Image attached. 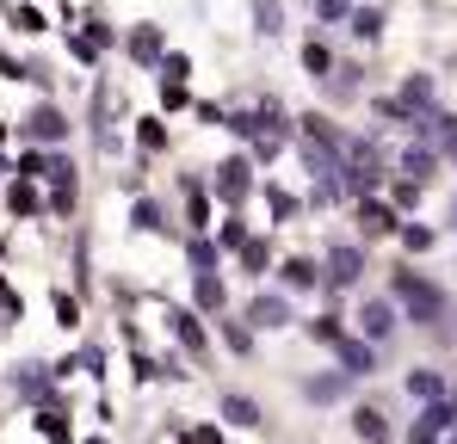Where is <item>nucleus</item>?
<instances>
[{"label":"nucleus","instance_id":"473e14b6","mask_svg":"<svg viewBox=\"0 0 457 444\" xmlns=\"http://www.w3.org/2000/svg\"><path fill=\"white\" fill-rule=\"evenodd\" d=\"M266 259H272V247L247 234V247H241V266H247V272H266Z\"/></svg>","mask_w":457,"mask_h":444},{"label":"nucleus","instance_id":"79ce46f5","mask_svg":"<svg viewBox=\"0 0 457 444\" xmlns=\"http://www.w3.org/2000/svg\"><path fill=\"white\" fill-rule=\"evenodd\" d=\"M408 444H445V439H420V432H408Z\"/></svg>","mask_w":457,"mask_h":444},{"label":"nucleus","instance_id":"a18cd8bd","mask_svg":"<svg viewBox=\"0 0 457 444\" xmlns=\"http://www.w3.org/2000/svg\"><path fill=\"white\" fill-rule=\"evenodd\" d=\"M445 444H457V432H452V439H445Z\"/></svg>","mask_w":457,"mask_h":444},{"label":"nucleus","instance_id":"c03bdc74","mask_svg":"<svg viewBox=\"0 0 457 444\" xmlns=\"http://www.w3.org/2000/svg\"><path fill=\"white\" fill-rule=\"evenodd\" d=\"M87 444H105V439H87Z\"/></svg>","mask_w":457,"mask_h":444},{"label":"nucleus","instance_id":"49530a36","mask_svg":"<svg viewBox=\"0 0 457 444\" xmlns=\"http://www.w3.org/2000/svg\"><path fill=\"white\" fill-rule=\"evenodd\" d=\"M0 136H6V130H0Z\"/></svg>","mask_w":457,"mask_h":444},{"label":"nucleus","instance_id":"6e6552de","mask_svg":"<svg viewBox=\"0 0 457 444\" xmlns=\"http://www.w3.org/2000/svg\"><path fill=\"white\" fill-rule=\"evenodd\" d=\"M334 358H340V376H371V370H378V346H365V340L346 333V340L334 346Z\"/></svg>","mask_w":457,"mask_h":444},{"label":"nucleus","instance_id":"a19ab883","mask_svg":"<svg viewBox=\"0 0 457 444\" xmlns=\"http://www.w3.org/2000/svg\"><path fill=\"white\" fill-rule=\"evenodd\" d=\"M0 308H6V321H19V302H12V291H6V278H0Z\"/></svg>","mask_w":457,"mask_h":444},{"label":"nucleus","instance_id":"b1692460","mask_svg":"<svg viewBox=\"0 0 457 444\" xmlns=\"http://www.w3.org/2000/svg\"><path fill=\"white\" fill-rule=\"evenodd\" d=\"M186 217H192V228H198V234L211 228V198H204V192H198L192 179H186Z\"/></svg>","mask_w":457,"mask_h":444},{"label":"nucleus","instance_id":"a878e982","mask_svg":"<svg viewBox=\"0 0 457 444\" xmlns=\"http://www.w3.org/2000/svg\"><path fill=\"white\" fill-rule=\"evenodd\" d=\"M309 340H321V346H340V340H346L340 315H315V321H309Z\"/></svg>","mask_w":457,"mask_h":444},{"label":"nucleus","instance_id":"7c9ffc66","mask_svg":"<svg viewBox=\"0 0 457 444\" xmlns=\"http://www.w3.org/2000/svg\"><path fill=\"white\" fill-rule=\"evenodd\" d=\"M137 143L149 148V154H161V148H167V130H161V118H143V124H137Z\"/></svg>","mask_w":457,"mask_h":444},{"label":"nucleus","instance_id":"20e7f679","mask_svg":"<svg viewBox=\"0 0 457 444\" xmlns=\"http://www.w3.org/2000/svg\"><path fill=\"white\" fill-rule=\"evenodd\" d=\"M359 278H365V253H359V247H334V253H328L321 284H328V291H353Z\"/></svg>","mask_w":457,"mask_h":444},{"label":"nucleus","instance_id":"58836bf2","mask_svg":"<svg viewBox=\"0 0 457 444\" xmlns=\"http://www.w3.org/2000/svg\"><path fill=\"white\" fill-rule=\"evenodd\" d=\"M179 444H223V432H217V426H192Z\"/></svg>","mask_w":457,"mask_h":444},{"label":"nucleus","instance_id":"dca6fc26","mask_svg":"<svg viewBox=\"0 0 457 444\" xmlns=\"http://www.w3.org/2000/svg\"><path fill=\"white\" fill-rule=\"evenodd\" d=\"M25 130H31L37 143H62V136H69V118H62L56 105H44V111H31V124H25Z\"/></svg>","mask_w":457,"mask_h":444},{"label":"nucleus","instance_id":"f8f14e48","mask_svg":"<svg viewBox=\"0 0 457 444\" xmlns=\"http://www.w3.org/2000/svg\"><path fill=\"white\" fill-rule=\"evenodd\" d=\"M217 407H223V420H228V426H241V432H260V426H266L260 401H247V395H223Z\"/></svg>","mask_w":457,"mask_h":444},{"label":"nucleus","instance_id":"c9c22d12","mask_svg":"<svg viewBox=\"0 0 457 444\" xmlns=\"http://www.w3.org/2000/svg\"><path fill=\"white\" fill-rule=\"evenodd\" d=\"M6 204H12V217H31V210H37V192H31V185H12Z\"/></svg>","mask_w":457,"mask_h":444},{"label":"nucleus","instance_id":"c756f323","mask_svg":"<svg viewBox=\"0 0 457 444\" xmlns=\"http://www.w3.org/2000/svg\"><path fill=\"white\" fill-rule=\"evenodd\" d=\"M315 19L321 25H346L353 19V0H315Z\"/></svg>","mask_w":457,"mask_h":444},{"label":"nucleus","instance_id":"2f4dec72","mask_svg":"<svg viewBox=\"0 0 457 444\" xmlns=\"http://www.w3.org/2000/svg\"><path fill=\"white\" fill-rule=\"evenodd\" d=\"M12 31L37 37V31H44V12H37V6H12Z\"/></svg>","mask_w":457,"mask_h":444},{"label":"nucleus","instance_id":"bb28decb","mask_svg":"<svg viewBox=\"0 0 457 444\" xmlns=\"http://www.w3.org/2000/svg\"><path fill=\"white\" fill-rule=\"evenodd\" d=\"M266 204H272V217L278 222H291L303 204H297V192H285V185H266Z\"/></svg>","mask_w":457,"mask_h":444},{"label":"nucleus","instance_id":"0eeeda50","mask_svg":"<svg viewBox=\"0 0 457 444\" xmlns=\"http://www.w3.org/2000/svg\"><path fill=\"white\" fill-rule=\"evenodd\" d=\"M359 228H365V241H378V234H402L395 204H383V198H359Z\"/></svg>","mask_w":457,"mask_h":444},{"label":"nucleus","instance_id":"4c0bfd02","mask_svg":"<svg viewBox=\"0 0 457 444\" xmlns=\"http://www.w3.org/2000/svg\"><path fill=\"white\" fill-rule=\"evenodd\" d=\"M260 31H266V37L278 31V0H260Z\"/></svg>","mask_w":457,"mask_h":444},{"label":"nucleus","instance_id":"c85d7f7f","mask_svg":"<svg viewBox=\"0 0 457 444\" xmlns=\"http://www.w3.org/2000/svg\"><path fill=\"white\" fill-rule=\"evenodd\" d=\"M137 228H143V234H167V222H161V204H154V198H137Z\"/></svg>","mask_w":457,"mask_h":444},{"label":"nucleus","instance_id":"f257e3e1","mask_svg":"<svg viewBox=\"0 0 457 444\" xmlns=\"http://www.w3.org/2000/svg\"><path fill=\"white\" fill-rule=\"evenodd\" d=\"M389 302H402V308H408L420 327H439V321H445V291H439V284H427L414 266L389 278Z\"/></svg>","mask_w":457,"mask_h":444},{"label":"nucleus","instance_id":"ddd939ff","mask_svg":"<svg viewBox=\"0 0 457 444\" xmlns=\"http://www.w3.org/2000/svg\"><path fill=\"white\" fill-rule=\"evenodd\" d=\"M402 173H408V185H427L433 173H439V154L427 143H414V148H402Z\"/></svg>","mask_w":457,"mask_h":444},{"label":"nucleus","instance_id":"f3484780","mask_svg":"<svg viewBox=\"0 0 457 444\" xmlns=\"http://www.w3.org/2000/svg\"><path fill=\"white\" fill-rule=\"evenodd\" d=\"M130 56L161 69V56H167V50H161V25H137V31H130Z\"/></svg>","mask_w":457,"mask_h":444},{"label":"nucleus","instance_id":"9d476101","mask_svg":"<svg viewBox=\"0 0 457 444\" xmlns=\"http://www.w3.org/2000/svg\"><path fill=\"white\" fill-rule=\"evenodd\" d=\"M414 432H420V439H452L457 432V407L452 401H427L420 420H414Z\"/></svg>","mask_w":457,"mask_h":444},{"label":"nucleus","instance_id":"e433bc0d","mask_svg":"<svg viewBox=\"0 0 457 444\" xmlns=\"http://www.w3.org/2000/svg\"><path fill=\"white\" fill-rule=\"evenodd\" d=\"M56 327H80V302L75 296H56Z\"/></svg>","mask_w":457,"mask_h":444},{"label":"nucleus","instance_id":"393cba45","mask_svg":"<svg viewBox=\"0 0 457 444\" xmlns=\"http://www.w3.org/2000/svg\"><path fill=\"white\" fill-rule=\"evenodd\" d=\"M433 241H439V228H427V222H402V247H408V253H427Z\"/></svg>","mask_w":457,"mask_h":444},{"label":"nucleus","instance_id":"7ed1b4c3","mask_svg":"<svg viewBox=\"0 0 457 444\" xmlns=\"http://www.w3.org/2000/svg\"><path fill=\"white\" fill-rule=\"evenodd\" d=\"M389 333H395V302L389 296H365L359 302V340L365 346H383Z\"/></svg>","mask_w":457,"mask_h":444},{"label":"nucleus","instance_id":"4468645a","mask_svg":"<svg viewBox=\"0 0 457 444\" xmlns=\"http://www.w3.org/2000/svg\"><path fill=\"white\" fill-rule=\"evenodd\" d=\"M278 278H285V291H315V284H321V266H315V259H303V253H297V259H285V266H278Z\"/></svg>","mask_w":457,"mask_h":444},{"label":"nucleus","instance_id":"f704fd0d","mask_svg":"<svg viewBox=\"0 0 457 444\" xmlns=\"http://www.w3.org/2000/svg\"><path fill=\"white\" fill-rule=\"evenodd\" d=\"M217 247H235V253H241V247H247V222L228 217V222H223V234H217Z\"/></svg>","mask_w":457,"mask_h":444},{"label":"nucleus","instance_id":"2eb2a0df","mask_svg":"<svg viewBox=\"0 0 457 444\" xmlns=\"http://www.w3.org/2000/svg\"><path fill=\"white\" fill-rule=\"evenodd\" d=\"M12 389H19V401H44L50 395V365H19Z\"/></svg>","mask_w":457,"mask_h":444},{"label":"nucleus","instance_id":"72a5a7b5","mask_svg":"<svg viewBox=\"0 0 457 444\" xmlns=\"http://www.w3.org/2000/svg\"><path fill=\"white\" fill-rule=\"evenodd\" d=\"M223 340L228 352H253V327H241V321H223Z\"/></svg>","mask_w":457,"mask_h":444},{"label":"nucleus","instance_id":"ea45409f","mask_svg":"<svg viewBox=\"0 0 457 444\" xmlns=\"http://www.w3.org/2000/svg\"><path fill=\"white\" fill-rule=\"evenodd\" d=\"M278 148H285V136H260V143H253V154H260V160H272Z\"/></svg>","mask_w":457,"mask_h":444},{"label":"nucleus","instance_id":"4be33fe9","mask_svg":"<svg viewBox=\"0 0 457 444\" xmlns=\"http://www.w3.org/2000/svg\"><path fill=\"white\" fill-rule=\"evenodd\" d=\"M186 259H192V266H198V278H204V272H217V259H223V247H217V241H204V234H192V247H186Z\"/></svg>","mask_w":457,"mask_h":444},{"label":"nucleus","instance_id":"6ab92c4d","mask_svg":"<svg viewBox=\"0 0 457 444\" xmlns=\"http://www.w3.org/2000/svg\"><path fill=\"white\" fill-rule=\"evenodd\" d=\"M346 382H353V376L328 370V376H309V382H303V395H309V401H340V395H346Z\"/></svg>","mask_w":457,"mask_h":444},{"label":"nucleus","instance_id":"5701e85b","mask_svg":"<svg viewBox=\"0 0 457 444\" xmlns=\"http://www.w3.org/2000/svg\"><path fill=\"white\" fill-rule=\"evenodd\" d=\"M186 74H192V56L186 50H167L161 56V86H186Z\"/></svg>","mask_w":457,"mask_h":444},{"label":"nucleus","instance_id":"f03ea898","mask_svg":"<svg viewBox=\"0 0 457 444\" xmlns=\"http://www.w3.org/2000/svg\"><path fill=\"white\" fill-rule=\"evenodd\" d=\"M211 185H217V198H223V204H247V192H253V160H247V154H228Z\"/></svg>","mask_w":457,"mask_h":444},{"label":"nucleus","instance_id":"412c9836","mask_svg":"<svg viewBox=\"0 0 457 444\" xmlns=\"http://www.w3.org/2000/svg\"><path fill=\"white\" fill-rule=\"evenodd\" d=\"M192 302H198V315H217V308H223V278L204 272V278L192 284Z\"/></svg>","mask_w":457,"mask_h":444},{"label":"nucleus","instance_id":"9b49d317","mask_svg":"<svg viewBox=\"0 0 457 444\" xmlns=\"http://www.w3.org/2000/svg\"><path fill=\"white\" fill-rule=\"evenodd\" d=\"M167 327H173V340H179L192 358H204V346H211V340H204V327H198V308H173V315H167Z\"/></svg>","mask_w":457,"mask_h":444},{"label":"nucleus","instance_id":"a211bd4d","mask_svg":"<svg viewBox=\"0 0 457 444\" xmlns=\"http://www.w3.org/2000/svg\"><path fill=\"white\" fill-rule=\"evenodd\" d=\"M37 439H44V444H80V439H75V426H69L56 407H37Z\"/></svg>","mask_w":457,"mask_h":444},{"label":"nucleus","instance_id":"1a4fd4ad","mask_svg":"<svg viewBox=\"0 0 457 444\" xmlns=\"http://www.w3.org/2000/svg\"><path fill=\"white\" fill-rule=\"evenodd\" d=\"M353 432H359L365 444H389V439H395L389 414H383V407H371V401H359V407H353Z\"/></svg>","mask_w":457,"mask_h":444},{"label":"nucleus","instance_id":"aec40b11","mask_svg":"<svg viewBox=\"0 0 457 444\" xmlns=\"http://www.w3.org/2000/svg\"><path fill=\"white\" fill-rule=\"evenodd\" d=\"M346 31H353L359 44H378V37H383V12H378V6H359V12L346 19Z\"/></svg>","mask_w":457,"mask_h":444},{"label":"nucleus","instance_id":"423d86ee","mask_svg":"<svg viewBox=\"0 0 457 444\" xmlns=\"http://www.w3.org/2000/svg\"><path fill=\"white\" fill-rule=\"evenodd\" d=\"M402 389H408V395H414V401L427 407V401H445V389H452V382H445V370H433V365H414L408 376H402Z\"/></svg>","mask_w":457,"mask_h":444},{"label":"nucleus","instance_id":"39448f33","mask_svg":"<svg viewBox=\"0 0 457 444\" xmlns=\"http://www.w3.org/2000/svg\"><path fill=\"white\" fill-rule=\"evenodd\" d=\"M247 327H260V333H278V327H291V302L278 291H260L247 302Z\"/></svg>","mask_w":457,"mask_h":444},{"label":"nucleus","instance_id":"cd10ccee","mask_svg":"<svg viewBox=\"0 0 457 444\" xmlns=\"http://www.w3.org/2000/svg\"><path fill=\"white\" fill-rule=\"evenodd\" d=\"M303 69L315 74V80H328V74H334V56H328V44H303Z\"/></svg>","mask_w":457,"mask_h":444},{"label":"nucleus","instance_id":"37998d69","mask_svg":"<svg viewBox=\"0 0 457 444\" xmlns=\"http://www.w3.org/2000/svg\"><path fill=\"white\" fill-rule=\"evenodd\" d=\"M445 401H452V407H457V382H452V389H445Z\"/></svg>","mask_w":457,"mask_h":444}]
</instances>
